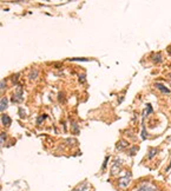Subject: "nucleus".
Masks as SVG:
<instances>
[{"instance_id": "4468645a", "label": "nucleus", "mask_w": 171, "mask_h": 191, "mask_svg": "<svg viewBox=\"0 0 171 191\" xmlns=\"http://www.w3.org/2000/svg\"><path fill=\"white\" fill-rule=\"evenodd\" d=\"M72 133L73 135H78L79 133V127H78V124L76 122H72Z\"/></svg>"}, {"instance_id": "f257e3e1", "label": "nucleus", "mask_w": 171, "mask_h": 191, "mask_svg": "<svg viewBox=\"0 0 171 191\" xmlns=\"http://www.w3.org/2000/svg\"><path fill=\"white\" fill-rule=\"evenodd\" d=\"M131 172L130 171H126V174H125V176H123V177H120L118 179V186L120 188V189H125V188H128L129 184H130V182H131Z\"/></svg>"}, {"instance_id": "4be33fe9", "label": "nucleus", "mask_w": 171, "mask_h": 191, "mask_svg": "<svg viewBox=\"0 0 171 191\" xmlns=\"http://www.w3.org/2000/svg\"><path fill=\"white\" fill-rule=\"evenodd\" d=\"M18 80H19V73H17L15 76H13V77H12V83H13L14 85H17V84H18Z\"/></svg>"}, {"instance_id": "412c9836", "label": "nucleus", "mask_w": 171, "mask_h": 191, "mask_svg": "<svg viewBox=\"0 0 171 191\" xmlns=\"http://www.w3.org/2000/svg\"><path fill=\"white\" fill-rule=\"evenodd\" d=\"M19 117H20V118H25V117H26V113H25V110H24V109H21V108L19 109Z\"/></svg>"}, {"instance_id": "f8f14e48", "label": "nucleus", "mask_w": 171, "mask_h": 191, "mask_svg": "<svg viewBox=\"0 0 171 191\" xmlns=\"http://www.w3.org/2000/svg\"><path fill=\"white\" fill-rule=\"evenodd\" d=\"M87 186H89V184H87L86 182H84V183H82L80 185L76 186V188H74V189H73L72 191H84V190L86 189V188H87Z\"/></svg>"}, {"instance_id": "0eeeda50", "label": "nucleus", "mask_w": 171, "mask_h": 191, "mask_svg": "<svg viewBox=\"0 0 171 191\" xmlns=\"http://www.w3.org/2000/svg\"><path fill=\"white\" fill-rule=\"evenodd\" d=\"M155 87H156L157 90H159L160 92H163V93H170V89H166L162 83H155Z\"/></svg>"}, {"instance_id": "423d86ee", "label": "nucleus", "mask_w": 171, "mask_h": 191, "mask_svg": "<svg viewBox=\"0 0 171 191\" xmlns=\"http://www.w3.org/2000/svg\"><path fill=\"white\" fill-rule=\"evenodd\" d=\"M151 59L155 64H160L163 63V55L160 52H157V53H152L151 55Z\"/></svg>"}, {"instance_id": "bb28decb", "label": "nucleus", "mask_w": 171, "mask_h": 191, "mask_svg": "<svg viewBox=\"0 0 171 191\" xmlns=\"http://www.w3.org/2000/svg\"><path fill=\"white\" fill-rule=\"evenodd\" d=\"M168 52H169V53L171 55V47H169V49H168Z\"/></svg>"}, {"instance_id": "b1692460", "label": "nucleus", "mask_w": 171, "mask_h": 191, "mask_svg": "<svg viewBox=\"0 0 171 191\" xmlns=\"http://www.w3.org/2000/svg\"><path fill=\"white\" fill-rule=\"evenodd\" d=\"M85 82H86V76L85 74H80V76H79V83L84 84Z\"/></svg>"}, {"instance_id": "ddd939ff", "label": "nucleus", "mask_w": 171, "mask_h": 191, "mask_svg": "<svg viewBox=\"0 0 171 191\" xmlns=\"http://www.w3.org/2000/svg\"><path fill=\"white\" fill-rule=\"evenodd\" d=\"M38 74H39V72H38V70L37 68H33L32 70V72L30 73V79H32V80H34V79H37L38 78Z\"/></svg>"}, {"instance_id": "393cba45", "label": "nucleus", "mask_w": 171, "mask_h": 191, "mask_svg": "<svg viewBox=\"0 0 171 191\" xmlns=\"http://www.w3.org/2000/svg\"><path fill=\"white\" fill-rule=\"evenodd\" d=\"M5 89H6V80L4 79V80H1V84H0V90L4 91Z\"/></svg>"}, {"instance_id": "aec40b11", "label": "nucleus", "mask_w": 171, "mask_h": 191, "mask_svg": "<svg viewBox=\"0 0 171 191\" xmlns=\"http://www.w3.org/2000/svg\"><path fill=\"white\" fill-rule=\"evenodd\" d=\"M64 92H60V93H59V95H58V100H59V102H61V103H64V102H65V97H64Z\"/></svg>"}, {"instance_id": "9d476101", "label": "nucleus", "mask_w": 171, "mask_h": 191, "mask_svg": "<svg viewBox=\"0 0 171 191\" xmlns=\"http://www.w3.org/2000/svg\"><path fill=\"white\" fill-rule=\"evenodd\" d=\"M157 152H158V149L157 148H151L150 150H149V153H148V159H152L155 156L157 155Z\"/></svg>"}, {"instance_id": "20e7f679", "label": "nucleus", "mask_w": 171, "mask_h": 191, "mask_svg": "<svg viewBox=\"0 0 171 191\" xmlns=\"http://www.w3.org/2000/svg\"><path fill=\"white\" fill-rule=\"evenodd\" d=\"M23 92H24L23 86H18L15 93L13 95V97H12V103H21V102L24 100V98H23Z\"/></svg>"}, {"instance_id": "f3484780", "label": "nucleus", "mask_w": 171, "mask_h": 191, "mask_svg": "<svg viewBox=\"0 0 171 191\" xmlns=\"http://www.w3.org/2000/svg\"><path fill=\"white\" fill-rule=\"evenodd\" d=\"M69 60H71V61H87L90 59L89 58H70Z\"/></svg>"}, {"instance_id": "9b49d317", "label": "nucleus", "mask_w": 171, "mask_h": 191, "mask_svg": "<svg viewBox=\"0 0 171 191\" xmlns=\"http://www.w3.org/2000/svg\"><path fill=\"white\" fill-rule=\"evenodd\" d=\"M7 109V98H2L1 99V102H0V111L2 112V111H5V110Z\"/></svg>"}, {"instance_id": "39448f33", "label": "nucleus", "mask_w": 171, "mask_h": 191, "mask_svg": "<svg viewBox=\"0 0 171 191\" xmlns=\"http://www.w3.org/2000/svg\"><path fill=\"white\" fill-rule=\"evenodd\" d=\"M126 148H129V143L125 139H120V140H118V143L116 144V149L118 151L125 150Z\"/></svg>"}, {"instance_id": "a878e982", "label": "nucleus", "mask_w": 171, "mask_h": 191, "mask_svg": "<svg viewBox=\"0 0 171 191\" xmlns=\"http://www.w3.org/2000/svg\"><path fill=\"white\" fill-rule=\"evenodd\" d=\"M171 169V162H170V165H169V166H168V168H166V169H165V171H166V172H168V171H169V170H170Z\"/></svg>"}, {"instance_id": "1a4fd4ad", "label": "nucleus", "mask_w": 171, "mask_h": 191, "mask_svg": "<svg viewBox=\"0 0 171 191\" xmlns=\"http://www.w3.org/2000/svg\"><path fill=\"white\" fill-rule=\"evenodd\" d=\"M1 123H2V125H5V126H10V125L12 124V119H11L10 116L2 114V116H1Z\"/></svg>"}, {"instance_id": "a211bd4d", "label": "nucleus", "mask_w": 171, "mask_h": 191, "mask_svg": "<svg viewBox=\"0 0 171 191\" xmlns=\"http://www.w3.org/2000/svg\"><path fill=\"white\" fill-rule=\"evenodd\" d=\"M109 159H110V156H106V157H105V159H104L103 166H101V171H104V170H105V168H106V165H107V162H109Z\"/></svg>"}, {"instance_id": "6ab92c4d", "label": "nucleus", "mask_w": 171, "mask_h": 191, "mask_svg": "<svg viewBox=\"0 0 171 191\" xmlns=\"http://www.w3.org/2000/svg\"><path fill=\"white\" fill-rule=\"evenodd\" d=\"M143 125V129H142V138L143 139H146L148 138V133H146V130H145V125L142 124Z\"/></svg>"}, {"instance_id": "5701e85b", "label": "nucleus", "mask_w": 171, "mask_h": 191, "mask_svg": "<svg viewBox=\"0 0 171 191\" xmlns=\"http://www.w3.org/2000/svg\"><path fill=\"white\" fill-rule=\"evenodd\" d=\"M5 140H6V133H5V132H1V135H0V142H1V144H4Z\"/></svg>"}, {"instance_id": "f03ea898", "label": "nucleus", "mask_w": 171, "mask_h": 191, "mask_svg": "<svg viewBox=\"0 0 171 191\" xmlns=\"http://www.w3.org/2000/svg\"><path fill=\"white\" fill-rule=\"evenodd\" d=\"M122 165H123V161H122L120 158H116L113 164H112V166H111V176L118 175V174L120 172Z\"/></svg>"}, {"instance_id": "2eb2a0df", "label": "nucleus", "mask_w": 171, "mask_h": 191, "mask_svg": "<svg viewBox=\"0 0 171 191\" xmlns=\"http://www.w3.org/2000/svg\"><path fill=\"white\" fill-rule=\"evenodd\" d=\"M138 150H139V148H138V146H132V148L128 151L129 156H135V155H136V152H137Z\"/></svg>"}, {"instance_id": "dca6fc26", "label": "nucleus", "mask_w": 171, "mask_h": 191, "mask_svg": "<svg viewBox=\"0 0 171 191\" xmlns=\"http://www.w3.org/2000/svg\"><path fill=\"white\" fill-rule=\"evenodd\" d=\"M46 118H47V114H42V116H39V117L37 118V124H38V125H40V124L43 123Z\"/></svg>"}, {"instance_id": "cd10ccee", "label": "nucleus", "mask_w": 171, "mask_h": 191, "mask_svg": "<svg viewBox=\"0 0 171 191\" xmlns=\"http://www.w3.org/2000/svg\"><path fill=\"white\" fill-rule=\"evenodd\" d=\"M170 78H171V74H170ZM170 84H171V79H170Z\"/></svg>"}, {"instance_id": "6e6552de", "label": "nucleus", "mask_w": 171, "mask_h": 191, "mask_svg": "<svg viewBox=\"0 0 171 191\" xmlns=\"http://www.w3.org/2000/svg\"><path fill=\"white\" fill-rule=\"evenodd\" d=\"M152 112H154L152 105H151L150 103H148V104H146V106H145V111L143 112V121L148 117V114H150V113H152Z\"/></svg>"}, {"instance_id": "7ed1b4c3", "label": "nucleus", "mask_w": 171, "mask_h": 191, "mask_svg": "<svg viewBox=\"0 0 171 191\" xmlns=\"http://www.w3.org/2000/svg\"><path fill=\"white\" fill-rule=\"evenodd\" d=\"M133 191H157V189L149 182H142Z\"/></svg>"}]
</instances>
